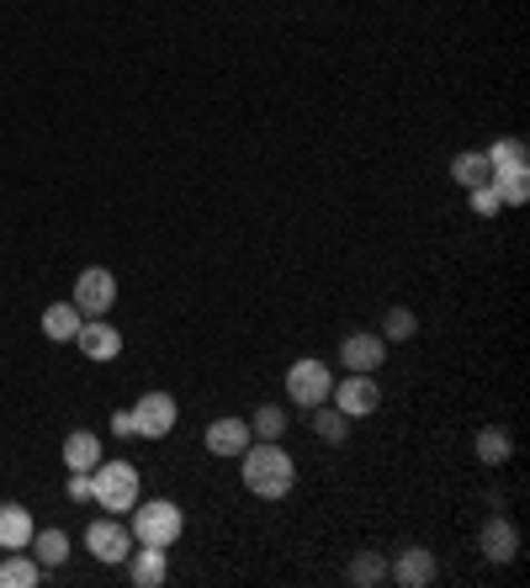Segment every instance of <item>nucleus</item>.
<instances>
[{"mask_svg":"<svg viewBox=\"0 0 530 588\" xmlns=\"http://www.w3.org/2000/svg\"><path fill=\"white\" fill-rule=\"evenodd\" d=\"M27 551L38 557L43 572H53V567H65V557H69V536L65 530H38V536L27 541Z\"/></svg>","mask_w":530,"mask_h":588,"instance_id":"nucleus-18","label":"nucleus"},{"mask_svg":"<svg viewBox=\"0 0 530 588\" xmlns=\"http://www.w3.org/2000/svg\"><path fill=\"white\" fill-rule=\"evenodd\" d=\"M38 584H43V567H38V557L11 551V557L0 562V588H38Z\"/></svg>","mask_w":530,"mask_h":588,"instance_id":"nucleus-19","label":"nucleus"},{"mask_svg":"<svg viewBox=\"0 0 530 588\" xmlns=\"http://www.w3.org/2000/svg\"><path fill=\"white\" fill-rule=\"evenodd\" d=\"M80 324H86V318H80V307H75V303L43 307V334L53 340V345H69V340L80 334Z\"/></svg>","mask_w":530,"mask_h":588,"instance_id":"nucleus-17","label":"nucleus"},{"mask_svg":"<svg viewBox=\"0 0 530 588\" xmlns=\"http://www.w3.org/2000/svg\"><path fill=\"white\" fill-rule=\"evenodd\" d=\"M111 435H117V440H132V435H138V430H132V414H128V409H117V414H111Z\"/></svg>","mask_w":530,"mask_h":588,"instance_id":"nucleus-30","label":"nucleus"},{"mask_svg":"<svg viewBox=\"0 0 530 588\" xmlns=\"http://www.w3.org/2000/svg\"><path fill=\"white\" fill-rule=\"evenodd\" d=\"M132 514V541L138 546H170L180 541V530H186V514H180V503H170V499H149V503H132L128 509Z\"/></svg>","mask_w":530,"mask_h":588,"instance_id":"nucleus-3","label":"nucleus"},{"mask_svg":"<svg viewBox=\"0 0 530 588\" xmlns=\"http://www.w3.org/2000/svg\"><path fill=\"white\" fill-rule=\"evenodd\" d=\"M255 440V430L244 424V419H234V414H223V419H213L207 424V451L213 457H244V445Z\"/></svg>","mask_w":530,"mask_h":588,"instance_id":"nucleus-12","label":"nucleus"},{"mask_svg":"<svg viewBox=\"0 0 530 588\" xmlns=\"http://www.w3.org/2000/svg\"><path fill=\"white\" fill-rule=\"evenodd\" d=\"M111 303H117V276H111L107 265H86L80 282H75V307H80V318H107Z\"/></svg>","mask_w":530,"mask_h":588,"instance_id":"nucleus-5","label":"nucleus"},{"mask_svg":"<svg viewBox=\"0 0 530 588\" xmlns=\"http://www.w3.org/2000/svg\"><path fill=\"white\" fill-rule=\"evenodd\" d=\"M249 430L261 440H282L287 435V414L276 409V403H265V409H255V419H249Z\"/></svg>","mask_w":530,"mask_h":588,"instance_id":"nucleus-25","label":"nucleus"},{"mask_svg":"<svg viewBox=\"0 0 530 588\" xmlns=\"http://www.w3.org/2000/svg\"><path fill=\"white\" fill-rule=\"evenodd\" d=\"M75 345L86 350L90 361H117V355H122V334H117L107 318H86L80 334H75Z\"/></svg>","mask_w":530,"mask_h":588,"instance_id":"nucleus-13","label":"nucleus"},{"mask_svg":"<svg viewBox=\"0 0 530 588\" xmlns=\"http://www.w3.org/2000/svg\"><path fill=\"white\" fill-rule=\"evenodd\" d=\"M96 461H101V440L86 435V430H75V435L65 440V467L69 472H90Z\"/></svg>","mask_w":530,"mask_h":588,"instance_id":"nucleus-22","label":"nucleus"},{"mask_svg":"<svg viewBox=\"0 0 530 588\" xmlns=\"http://www.w3.org/2000/svg\"><path fill=\"white\" fill-rule=\"evenodd\" d=\"M414 329H420V318L409 313V307H387V318H382V340L393 345V340H414Z\"/></svg>","mask_w":530,"mask_h":588,"instance_id":"nucleus-26","label":"nucleus"},{"mask_svg":"<svg viewBox=\"0 0 530 588\" xmlns=\"http://www.w3.org/2000/svg\"><path fill=\"white\" fill-rule=\"evenodd\" d=\"M451 175H457V186L462 192H472V186H488L493 180V170H488V154L483 149H467L451 159Z\"/></svg>","mask_w":530,"mask_h":588,"instance_id":"nucleus-21","label":"nucleus"},{"mask_svg":"<svg viewBox=\"0 0 530 588\" xmlns=\"http://www.w3.org/2000/svg\"><path fill=\"white\" fill-rule=\"evenodd\" d=\"M128 578L138 588H159L170 578V562H165V546H132L128 551Z\"/></svg>","mask_w":530,"mask_h":588,"instance_id":"nucleus-14","label":"nucleus"},{"mask_svg":"<svg viewBox=\"0 0 530 588\" xmlns=\"http://www.w3.org/2000/svg\"><path fill=\"white\" fill-rule=\"evenodd\" d=\"M138 467L132 461H96L90 467V503L107 509V514H128L138 503Z\"/></svg>","mask_w":530,"mask_h":588,"instance_id":"nucleus-2","label":"nucleus"},{"mask_svg":"<svg viewBox=\"0 0 530 588\" xmlns=\"http://www.w3.org/2000/svg\"><path fill=\"white\" fill-rule=\"evenodd\" d=\"M313 435L330 440V445H345L351 440V414H340L334 403H313Z\"/></svg>","mask_w":530,"mask_h":588,"instance_id":"nucleus-20","label":"nucleus"},{"mask_svg":"<svg viewBox=\"0 0 530 588\" xmlns=\"http://www.w3.org/2000/svg\"><path fill=\"white\" fill-rule=\"evenodd\" d=\"M351 584H361V588L387 584V557H382V551H355V562H351Z\"/></svg>","mask_w":530,"mask_h":588,"instance_id":"nucleus-24","label":"nucleus"},{"mask_svg":"<svg viewBox=\"0 0 530 588\" xmlns=\"http://www.w3.org/2000/svg\"><path fill=\"white\" fill-rule=\"evenodd\" d=\"M488 154V170H493V180L499 175H526L530 170V149L520 144V138H499L493 149H483Z\"/></svg>","mask_w":530,"mask_h":588,"instance_id":"nucleus-16","label":"nucleus"},{"mask_svg":"<svg viewBox=\"0 0 530 588\" xmlns=\"http://www.w3.org/2000/svg\"><path fill=\"white\" fill-rule=\"evenodd\" d=\"M334 409L340 414H351V419H361V414H376V403H382V388L372 382V371H351L345 382H334Z\"/></svg>","mask_w":530,"mask_h":588,"instance_id":"nucleus-8","label":"nucleus"},{"mask_svg":"<svg viewBox=\"0 0 530 588\" xmlns=\"http://www.w3.org/2000/svg\"><path fill=\"white\" fill-rule=\"evenodd\" d=\"M32 541V514L22 503H0V551H27Z\"/></svg>","mask_w":530,"mask_h":588,"instance_id":"nucleus-15","label":"nucleus"},{"mask_svg":"<svg viewBox=\"0 0 530 588\" xmlns=\"http://www.w3.org/2000/svg\"><path fill=\"white\" fill-rule=\"evenodd\" d=\"M244 488L255 493V499H287L292 482H297V461L282 440H261V445H244Z\"/></svg>","mask_w":530,"mask_h":588,"instance_id":"nucleus-1","label":"nucleus"},{"mask_svg":"<svg viewBox=\"0 0 530 588\" xmlns=\"http://www.w3.org/2000/svg\"><path fill=\"white\" fill-rule=\"evenodd\" d=\"M472 213L478 218H499L504 213V202H499V186L488 180V186H472Z\"/></svg>","mask_w":530,"mask_h":588,"instance_id":"nucleus-28","label":"nucleus"},{"mask_svg":"<svg viewBox=\"0 0 530 588\" xmlns=\"http://www.w3.org/2000/svg\"><path fill=\"white\" fill-rule=\"evenodd\" d=\"M509 457H514V440H509L499 424H483V430H478V461H483V467H504Z\"/></svg>","mask_w":530,"mask_h":588,"instance_id":"nucleus-23","label":"nucleus"},{"mask_svg":"<svg viewBox=\"0 0 530 588\" xmlns=\"http://www.w3.org/2000/svg\"><path fill=\"white\" fill-rule=\"evenodd\" d=\"M493 186H499V202H504V207H526L530 202V170L526 175H499Z\"/></svg>","mask_w":530,"mask_h":588,"instance_id":"nucleus-27","label":"nucleus"},{"mask_svg":"<svg viewBox=\"0 0 530 588\" xmlns=\"http://www.w3.org/2000/svg\"><path fill=\"white\" fill-rule=\"evenodd\" d=\"M340 361H345V371H372L376 376V366L387 361V340L355 329V334H345V345H340Z\"/></svg>","mask_w":530,"mask_h":588,"instance_id":"nucleus-10","label":"nucleus"},{"mask_svg":"<svg viewBox=\"0 0 530 588\" xmlns=\"http://www.w3.org/2000/svg\"><path fill=\"white\" fill-rule=\"evenodd\" d=\"M387 578L398 588H430L435 584V551L430 546H403L393 562H387Z\"/></svg>","mask_w":530,"mask_h":588,"instance_id":"nucleus-9","label":"nucleus"},{"mask_svg":"<svg viewBox=\"0 0 530 588\" xmlns=\"http://www.w3.org/2000/svg\"><path fill=\"white\" fill-rule=\"evenodd\" d=\"M86 551L96 557V562H128L132 551V530L117 514H107V520H96L86 530Z\"/></svg>","mask_w":530,"mask_h":588,"instance_id":"nucleus-7","label":"nucleus"},{"mask_svg":"<svg viewBox=\"0 0 530 588\" xmlns=\"http://www.w3.org/2000/svg\"><path fill=\"white\" fill-rule=\"evenodd\" d=\"M483 557L488 562H514L520 557V530H514V520L509 514H488V525H483Z\"/></svg>","mask_w":530,"mask_h":588,"instance_id":"nucleus-11","label":"nucleus"},{"mask_svg":"<svg viewBox=\"0 0 530 588\" xmlns=\"http://www.w3.org/2000/svg\"><path fill=\"white\" fill-rule=\"evenodd\" d=\"M65 493H69V499H75V503H86V499H90V472H69Z\"/></svg>","mask_w":530,"mask_h":588,"instance_id":"nucleus-29","label":"nucleus"},{"mask_svg":"<svg viewBox=\"0 0 530 588\" xmlns=\"http://www.w3.org/2000/svg\"><path fill=\"white\" fill-rule=\"evenodd\" d=\"M128 414H132V430H138L144 440H165L170 430H176L180 409H176V398H170V392H144Z\"/></svg>","mask_w":530,"mask_h":588,"instance_id":"nucleus-6","label":"nucleus"},{"mask_svg":"<svg viewBox=\"0 0 530 588\" xmlns=\"http://www.w3.org/2000/svg\"><path fill=\"white\" fill-rule=\"evenodd\" d=\"M330 392H334V376H330L324 361L303 355V361H292V366H287V398H292V403L313 409V403H330Z\"/></svg>","mask_w":530,"mask_h":588,"instance_id":"nucleus-4","label":"nucleus"}]
</instances>
